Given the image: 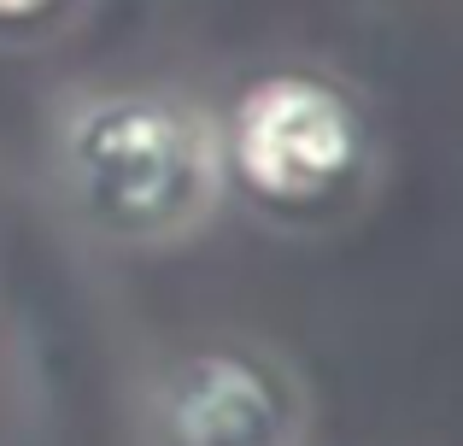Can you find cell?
<instances>
[{
  "label": "cell",
  "mask_w": 463,
  "mask_h": 446,
  "mask_svg": "<svg viewBox=\"0 0 463 446\" xmlns=\"http://www.w3.org/2000/svg\"><path fill=\"white\" fill-rule=\"evenodd\" d=\"M299 394L247 346H194L158 370L153 446H294Z\"/></svg>",
  "instance_id": "cell-3"
},
{
  "label": "cell",
  "mask_w": 463,
  "mask_h": 446,
  "mask_svg": "<svg viewBox=\"0 0 463 446\" xmlns=\"http://www.w3.org/2000/svg\"><path fill=\"white\" fill-rule=\"evenodd\" d=\"M65 206L89 235L158 247L212 212L217 124L170 89H112L82 100L59 136Z\"/></svg>",
  "instance_id": "cell-1"
},
{
  "label": "cell",
  "mask_w": 463,
  "mask_h": 446,
  "mask_svg": "<svg viewBox=\"0 0 463 446\" xmlns=\"http://www.w3.org/2000/svg\"><path fill=\"white\" fill-rule=\"evenodd\" d=\"M71 12H77V0H0V42L47 35L53 24H65Z\"/></svg>",
  "instance_id": "cell-4"
},
{
  "label": "cell",
  "mask_w": 463,
  "mask_h": 446,
  "mask_svg": "<svg viewBox=\"0 0 463 446\" xmlns=\"http://www.w3.org/2000/svg\"><path fill=\"white\" fill-rule=\"evenodd\" d=\"M217 171L270 223L317 229L370 188L375 129L335 77L264 71L217 124Z\"/></svg>",
  "instance_id": "cell-2"
}]
</instances>
